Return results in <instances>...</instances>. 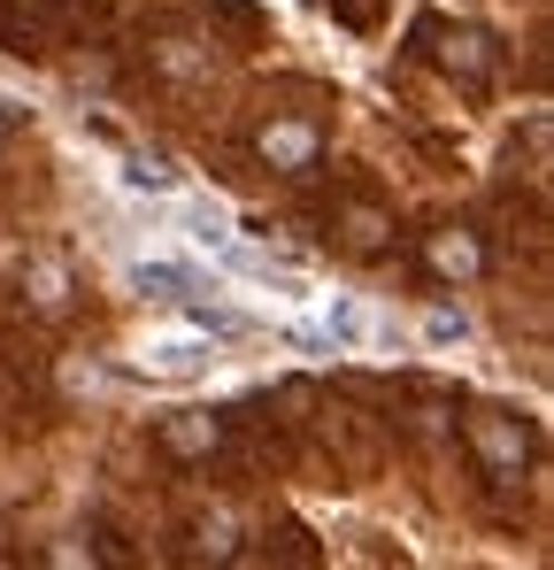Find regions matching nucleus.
I'll list each match as a JSON object with an SVG mask.
<instances>
[{
    "label": "nucleus",
    "instance_id": "1",
    "mask_svg": "<svg viewBox=\"0 0 554 570\" xmlns=\"http://www.w3.org/2000/svg\"><path fill=\"white\" fill-rule=\"evenodd\" d=\"M255 147H263V163H270V170H308V163L324 155V139H316L308 124H270Z\"/></svg>",
    "mask_w": 554,
    "mask_h": 570
},
{
    "label": "nucleus",
    "instance_id": "11",
    "mask_svg": "<svg viewBox=\"0 0 554 570\" xmlns=\"http://www.w3.org/2000/svg\"><path fill=\"white\" fill-rule=\"evenodd\" d=\"M0 139H8V116H0Z\"/></svg>",
    "mask_w": 554,
    "mask_h": 570
},
{
    "label": "nucleus",
    "instance_id": "8",
    "mask_svg": "<svg viewBox=\"0 0 554 570\" xmlns=\"http://www.w3.org/2000/svg\"><path fill=\"white\" fill-rule=\"evenodd\" d=\"M424 340H432V347H455V340H469V316H462V308H432V316H424Z\"/></svg>",
    "mask_w": 554,
    "mask_h": 570
},
{
    "label": "nucleus",
    "instance_id": "10",
    "mask_svg": "<svg viewBox=\"0 0 554 570\" xmlns=\"http://www.w3.org/2000/svg\"><path fill=\"white\" fill-rule=\"evenodd\" d=\"M170 448H178V455H200V448H216V424H170Z\"/></svg>",
    "mask_w": 554,
    "mask_h": 570
},
{
    "label": "nucleus",
    "instance_id": "5",
    "mask_svg": "<svg viewBox=\"0 0 554 570\" xmlns=\"http://www.w3.org/2000/svg\"><path fill=\"white\" fill-rule=\"evenodd\" d=\"M131 285H139V293H155V301H192V293H200V278L178 271V263H139Z\"/></svg>",
    "mask_w": 554,
    "mask_h": 570
},
{
    "label": "nucleus",
    "instance_id": "6",
    "mask_svg": "<svg viewBox=\"0 0 554 570\" xmlns=\"http://www.w3.org/2000/svg\"><path fill=\"white\" fill-rule=\"evenodd\" d=\"M185 232H192V239L216 255V247L231 239V216H224V208H208V200H192V208H185Z\"/></svg>",
    "mask_w": 554,
    "mask_h": 570
},
{
    "label": "nucleus",
    "instance_id": "7",
    "mask_svg": "<svg viewBox=\"0 0 554 570\" xmlns=\"http://www.w3.org/2000/svg\"><path fill=\"white\" fill-rule=\"evenodd\" d=\"M477 448H485L493 471H516V463H524V440H516L508 424H477Z\"/></svg>",
    "mask_w": 554,
    "mask_h": 570
},
{
    "label": "nucleus",
    "instance_id": "4",
    "mask_svg": "<svg viewBox=\"0 0 554 570\" xmlns=\"http://www.w3.org/2000/svg\"><path fill=\"white\" fill-rule=\"evenodd\" d=\"M432 271H439V278H477L485 255H477L469 232H439V239H432Z\"/></svg>",
    "mask_w": 554,
    "mask_h": 570
},
{
    "label": "nucleus",
    "instance_id": "2",
    "mask_svg": "<svg viewBox=\"0 0 554 570\" xmlns=\"http://www.w3.org/2000/svg\"><path fill=\"white\" fill-rule=\"evenodd\" d=\"M139 371L147 379H200L208 371V340H155Z\"/></svg>",
    "mask_w": 554,
    "mask_h": 570
},
{
    "label": "nucleus",
    "instance_id": "9",
    "mask_svg": "<svg viewBox=\"0 0 554 570\" xmlns=\"http://www.w3.org/2000/svg\"><path fill=\"white\" fill-rule=\"evenodd\" d=\"M178 170L162 163V155H131V170H123V186H170Z\"/></svg>",
    "mask_w": 554,
    "mask_h": 570
},
{
    "label": "nucleus",
    "instance_id": "3",
    "mask_svg": "<svg viewBox=\"0 0 554 570\" xmlns=\"http://www.w3.org/2000/svg\"><path fill=\"white\" fill-rule=\"evenodd\" d=\"M324 340H332V347H377L385 332H377V316H369L363 301H332V308H324Z\"/></svg>",
    "mask_w": 554,
    "mask_h": 570
}]
</instances>
